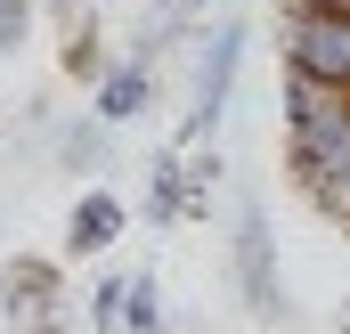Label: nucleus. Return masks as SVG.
I'll return each instance as SVG.
<instances>
[{
  "instance_id": "1",
  "label": "nucleus",
  "mask_w": 350,
  "mask_h": 334,
  "mask_svg": "<svg viewBox=\"0 0 350 334\" xmlns=\"http://www.w3.org/2000/svg\"><path fill=\"white\" fill-rule=\"evenodd\" d=\"M277 49H285V74H310V82H342L350 90V8H310V0H293L285 25H277Z\"/></svg>"
},
{
  "instance_id": "12",
  "label": "nucleus",
  "mask_w": 350,
  "mask_h": 334,
  "mask_svg": "<svg viewBox=\"0 0 350 334\" xmlns=\"http://www.w3.org/2000/svg\"><path fill=\"white\" fill-rule=\"evenodd\" d=\"M66 74L98 82L106 74V49H98V25H66Z\"/></svg>"
},
{
  "instance_id": "8",
  "label": "nucleus",
  "mask_w": 350,
  "mask_h": 334,
  "mask_svg": "<svg viewBox=\"0 0 350 334\" xmlns=\"http://www.w3.org/2000/svg\"><path fill=\"white\" fill-rule=\"evenodd\" d=\"M122 220H131V212H122L106 188H90L82 204H74V229H66V245H74V253H106L114 237H122Z\"/></svg>"
},
{
  "instance_id": "14",
  "label": "nucleus",
  "mask_w": 350,
  "mask_h": 334,
  "mask_svg": "<svg viewBox=\"0 0 350 334\" xmlns=\"http://www.w3.org/2000/svg\"><path fill=\"white\" fill-rule=\"evenodd\" d=\"M33 33V0H0V57H16Z\"/></svg>"
},
{
  "instance_id": "16",
  "label": "nucleus",
  "mask_w": 350,
  "mask_h": 334,
  "mask_svg": "<svg viewBox=\"0 0 350 334\" xmlns=\"http://www.w3.org/2000/svg\"><path fill=\"white\" fill-rule=\"evenodd\" d=\"M342 334H350V302H342Z\"/></svg>"
},
{
  "instance_id": "2",
  "label": "nucleus",
  "mask_w": 350,
  "mask_h": 334,
  "mask_svg": "<svg viewBox=\"0 0 350 334\" xmlns=\"http://www.w3.org/2000/svg\"><path fill=\"white\" fill-rule=\"evenodd\" d=\"M237 285H245V310L253 318H285V285H277V237H269V212L245 204L237 212Z\"/></svg>"
},
{
  "instance_id": "17",
  "label": "nucleus",
  "mask_w": 350,
  "mask_h": 334,
  "mask_svg": "<svg viewBox=\"0 0 350 334\" xmlns=\"http://www.w3.org/2000/svg\"><path fill=\"white\" fill-rule=\"evenodd\" d=\"M342 237H350V220H342Z\"/></svg>"
},
{
  "instance_id": "6",
  "label": "nucleus",
  "mask_w": 350,
  "mask_h": 334,
  "mask_svg": "<svg viewBox=\"0 0 350 334\" xmlns=\"http://www.w3.org/2000/svg\"><path fill=\"white\" fill-rule=\"evenodd\" d=\"M147 106H155V66L122 57V66L98 74V123H139Z\"/></svg>"
},
{
  "instance_id": "10",
  "label": "nucleus",
  "mask_w": 350,
  "mask_h": 334,
  "mask_svg": "<svg viewBox=\"0 0 350 334\" xmlns=\"http://www.w3.org/2000/svg\"><path fill=\"white\" fill-rule=\"evenodd\" d=\"M301 179V196L326 212V220H350V164H334V171H293Z\"/></svg>"
},
{
  "instance_id": "9",
  "label": "nucleus",
  "mask_w": 350,
  "mask_h": 334,
  "mask_svg": "<svg viewBox=\"0 0 350 334\" xmlns=\"http://www.w3.org/2000/svg\"><path fill=\"white\" fill-rule=\"evenodd\" d=\"M57 164H74V171L106 164V123H98V114H90V123H57Z\"/></svg>"
},
{
  "instance_id": "18",
  "label": "nucleus",
  "mask_w": 350,
  "mask_h": 334,
  "mask_svg": "<svg viewBox=\"0 0 350 334\" xmlns=\"http://www.w3.org/2000/svg\"><path fill=\"white\" fill-rule=\"evenodd\" d=\"M0 269H8V261H0Z\"/></svg>"
},
{
  "instance_id": "13",
  "label": "nucleus",
  "mask_w": 350,
  "mask_h": 334,
  "mask_svg": "<svg viewBox=\"0 0 350 334\" xmlns=\"http://www.w3.org/2000/svg\"><path fill=\"white\" fill-rule=\"evenodd\" d=\"M122 302H131V277H98V294H90L98 334H122Z\"/></svg>"
},
{
  "instance_id": "11",
  "label": "nucleus",
  "mask_w": 350,
  "mask_h": 334,
  "mask_svg": "<svg viewBox=\"0 0 350 334\" xmlns=\"http://www.w3.org/2000/svg\"><path fill=\"white\" fill-rule=\"evenodd\" d=\"M122 334H163V302H155V277H147V269L131 277V302H122Z\"/></svg>"
},
{
  "instance_id": "15",
  "label": "nucleus",
  "mask_w": 350,
  "mask_h": 334,
  "mask_svg": "<svg viewBox=\"0 0 350 334\" xmlns=\"http://www.w3.org/2000/svg\"><path fill=\"white\" fill-rule=\"evenodd\" d=\"M310 8H350V0H310Z\"/></svg>"
},
{
  "instance_id": "3",
  "label": "nucleus",
  "mask_w": 350,
  "mask_h": 334,
  "mask_svg": "<svg viewBox=\"0 0 350 334\" xmlns=\"http://www.w3.org/2000/svg\"><path fill=\"white\" fill-rule=\"evenodd\" d=\"M237 57H245V25H220L212 41H204V57H196V106H187V147L196 139H212V123H220V106H228V82H237Z\"/></svg>"
},
{
  "instance_id": "7",
  "label": "nucleus",
  "mask_w": 350,
  "mask_h": 334,
  "mask_svg": "<svg viewBox=\"0 0 350 334\" xmlns=\"http://www.w3.org/2000/svg\"><path fill=\"white\" fill-rule=\"evenodd\" d=\"M196 16H204V0H147V25H139L131 57H139V66H155L172 41H187V33H196Z\"/></svg>"
},
{
  "instance_id": "4",
  "label": "nucleus",
  "mask_w": 350,
  "mask_h": 334,
  "mask_svg": "<svg viewBox=\"0 0 350 334\" xmlns=\"http://www.w3.org/2000/svg\"><path fill=\"white\" fill-rule=\"evenodd\" d=\"M0 310H8L16 334H66V318H57V269L49 261H8L0 269Z\"/></svg>"
},
{
  "instance_id": "5",
  "label": "nucleus",
  "mask_w": 350,
  "mask_h": 334,
  "mask_svg": "<svg viewBox=\"0 0 350 334\" xmlns=\"http://www.w3.org/2000/svg\"><path fill=\"white\" fill-rule=\"evenodd\" d=\"M196 212H204V179H196V164H187L179 147H163V155H155V179H147V220L179 229V220H196Z\"/></svg>"
}]
</instances>
